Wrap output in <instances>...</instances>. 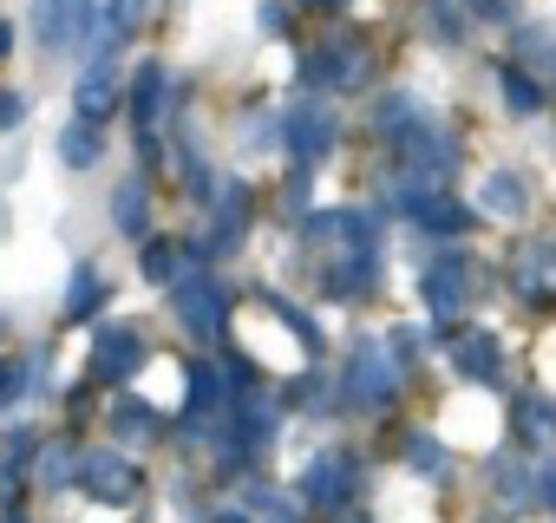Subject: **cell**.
I'll return each mask as SVG.
<instances>
[{
    "label": "cell",
    "instance_id": "obj_27",
    "mask_svg": "<svg viewBox=\"0 0 556 523\" xmlns=\"http://www.w3.org/2000/svg\"><path fill=\"white\" fill-rule=\"evenodd\" d=\"M21 118H27V99L21 92H0V131H14Z\"/></svg>",
    "mask_w": 556,
    "mask_h": 523
},
{
    "label": "cell",
    "instance_id": "obj_6",
    "mask_svg": "<svg viewBox=\"0 0 556 523\" xmlns=\"http://www.w3.org/2000/svg\"><path fill=\"white\" fill-rule=\"evenodd\" d=\"M348 490H354V464H348V458H315V464L302 471V497H308L321 516H334V510L348 503Z\"/></svg>",
    "mask_w": 556,
    "mask_h": 523
},
{
    "label": "cell",
    "instance_id": "obj_29",
    "mask_svg": "<svg viewBox=\"0 0 556 523\" xmlns=\"http://www.w3.org/2000/svg\"><path fill=\"white\" fill-rule=\"evenodd\" d=\"M8 47H14V27H8V21H0V60H8Z\"/></svg>",
    "mask_w": 556,
    "mask_h": 523
},
{
    "label": "cell",
    "instance_id": "obj_8",
    "mask_svg": "<svg viewBox=\"0 0 556 523\" xmlns=\"http://www.w3.org/2000/svg\"><path fill=\"white\" fill-rule=\"evenodd\" d=\"M112 92H118L112 53H99V60L79 73V86H73V105H79V118H105V112H112Z\"/></svg>",
    "mask_w": 556,
    "mask_h": 523
},
{
    "label": "cell",
    "instance_id": "obj_17",
    "mask_svg": "<svg viewBox=\"0 0 556 523\" xmlns=\"http://www.w3.org/2000/svg\"><path fill=\"white\" fill-rule=\"evenodd\" d=\"M517 419H523V438H530V445L556 438V406H549V399H523V406H517Z\"/></svg>",
    "mask_w": 556,
    "mask_h": 523
},
{
    "label": "cell",
    "instance_id": "obj_20",
    "mask_svg": "<svg viewBox=\"0 0 556 523\" xmlns=\"http://www.w3.org/2000/svg\"><path fill=\"white\" fill-rule=\"evenodd\" d=\"M99 295H105L99 269H79V276H73V302H66V308H73V315H92V308H99Z\"/></svg>",
    "mask_w": 556,
    "mask_h": 523
},
{
    "label": "cell",
    "instance_id": "obj_19",
    "mask_svg": "<svg viewBox=\"0 0 556 523\" xmlns=\"http://www.w3.org/2000/svg\"><path fill=\"white\" fill-rule=\"evenodd\" d=\"M413 105H419L413 92H400V99H387V105H380V131H413V125H419V112H413Z\"/></svg>",
    "mask_w": 556,
    "mask_h": 523
},
{
    "label": "cell",
    "instance_id": "obj_13",
    "mask_svg": "<svg viewBox=\"0 0 556 523\" xmlns=\"http://www.w3.org/2000/svg\"><path fill=\"white\" fill-rule=\"evenodd\" d=\"M60 157H66L73 170L99 164V118H73V125L60 131Z\"/></svg>",
    "mask_w": 556,
    "mask_h": 523
},
{
    "label": "cell",
    "instance_id": "obj_22",
    "mask_svg": "<svg viewBox=\"0 0 556 523\" xmlns=\"http://www.w3.org/2000/svg\"><path fill=\"white\" fill-rule=\"evenodd\" d=\"M523 53H530L543 73H556V34H549V27H530V34H523Z\"/></svg>",
    "mask_w": 556,
    "mask_h": 523
},
{
    "label": "cell",
    "instance_id": "obj_1",
    "mask_svg": "<svg viewBox=\"0 0 556 523\" xmlns=\"http://www.w3.org/2000/svg\"><path fill=\"white\" fill-rule=\"evenodd\" d=\"M282 138H289V157H295V164H321V157L334 151L341 125H334V112H328L321 99H302V105H289Z\"/></svg>",
    "mask_w": 556,
    "mask_h": 523
},
{
    "label": "cell",
    "instance_id": "obj_23",
    "mask_svg": "<svg viewBox=\"0 0 556 523\" xmlns=\"http://www.w3.org/2000/svg\"><path fill=\"white\" fill-rule=\"evenodd\" d=\"M144 276H151V282H170V276H177V248H170V242H151V248H144Z\"/></svg>",
    "mask_w": 556,
    "mask_h": 523
},
{
    "label": "cell",
    "instance_id": "obj_4",
    "mask_svg": "<svg viewBox=\"0 0 556 523\" xmlns=\"http://www.w3.org/2000/svg\"><path fill=\"white\" fill-rule=\"evenodd\" d=\"M92 21V0H34V34L40 47H73Z\"/></svg>",
    "mask_w": 556,
    "mask_h": 523
},
{
    "label": "cell",
    "instance_id": "obj_26",
    "mask_svg": "<svg viewBox=\"0 0 556 523\" xmlns=\"http://www.w3.org/2000/svg\"><path fill=\"white\" fill-rule=\"evenodd\" d=\"M465 8H471L478 21H510V14H517V0H465Z\"/></svg>",
    "mask_w": 556,
    "mask_h": 523
},
{
    "label": "cell",
    "instance_id": "obj_9",
    "mask_svg": "<svg viewBox=\"0 0 556 523\" xmlns=\"http://www.w3.org/2000/svg\"><path fill=\"white\" fill-rule=\"evenodd\" d=\"M92 373H99V380L138 373V334H131V328H105V334L92 341Z\"/></svg>",
    "mask_w": 556,
    "mask_h": 523
},
{
    "label": "cell",
    "instance_id": "obj_10",
    "mask_svg": "<svg viewBox=\"0 0 556 523\" xmlns=\"http://www.w3.org/2000/svg\"><path fill=\"white\" fill-rule=\"evenodd\" d=\"M478 209H484V216H523V209H530L523 177H517V170H484V183H478Z\"/></svg>",
    "mask_w": 556,
    "mask_h": 523
},
{
    "label": "cell",
    "instance_id": "obj_15",
    "mask_svg": "<svg viewBox=\"0 0 556 523\" xmlns=\"http://www.w3.org/2000/svg\"><path fill=\"white\" fill-rule=\"evenodd\" d=\"M367 282H374V248H354V255H341V269H328L334 295H361Z\"/></svg>",
    "mask_w": 556,
    "mask_h": 523
},
{
    "label": "cell",
    "instance_id": "obj_18",
    "mask_svg": "<svg viewBox=\"0 0 556 523\" xmlns=\"http://www.w3.org/2000/svg\"><path fill=\"white\" fill-rule=\"evenodd\" d=\"M138 27V0H105V53Z\"/></svg>",
    "mask_w": 556,
    "mask_h": 523
},
{
    "label": "cell",
    "instance_id": "obj_24",
    "mask_svg": "<svg viewBox=\"0 0 556 523\" xmlns=\"http://www.w3.org/2000/svg\"><path fill=\"white\" fill-rule=\"evenodd\" d=\"M27 393V360H0V406H14Z\"/></svg>",
    "mask_w": 556,
    "mask_h": 523
},
{
    "label": "cell",
    "instance_id": "obj_3",
    "mask_svg": "<svg viewBox=\"0 0 556 523\" xmlns=\"http://www.w3.org/2000/svg\"><path fill=\"white\" fill-rule=\"evenodd\" d=\"M79 484H86L99 503H131V490H138V471H131L118 451H86V458H79Z\"/></svg>",
    "mask_w": 556,
    "mask_h": 523
},
{
    "label": "cell",
    "instance_id": "obj_5",
    "mask_svg": "<svg viewBox=\"0 0 556 523\" xmlns=\"http://www.w3.org/2000/svg\"><path fill=\"white\" fill-rule=\"evenodd\" d=\"M452 367H458L471 386H497V380H504V347H497V334H452Z\"/></svg>",
    "mask_w": 556,
    "mask_h": 523
},
{
    "label": "cell",
    "instance_id": "obj_21",
    "mask_svg": "<svg viewBox=\"0 0 556 523\" xmlns=\"http://www.w3.org/2000/svg\"><path fill=\"white\" fill-rule=\"evenodd\" d=\"M406 464H413L419 477H445V458H439L432 438H413V445H406Z\"/></svg>",
    "mask_w": 556,
    "mask_h": 523
},
{
    "label": "cell",
    "instance_id": "obj_28",
    "mask_svg": "<svg viewBox=\"0 0 556 523\" xmlns=\"http://www.w3.org/2000/svg\"><path fill=\"white\" fill-rule=\"evenodd\" d=\"M210 523H255V516H249V510H216Z\"/></svg>",
    "mask_w": 556,
    "mask_h": 523
},
{
    "label": "cell",
    "instance_id": "obj_12",
    "mask_svg": "<svg viewBox=\"0 0 556 523\" xmlns=\"http://www.w3.org/2000/svg\"><path fill=\"white\" fill-rule=\"evenodd\" d=\"M308 79L315 86H361L367 79V60L354 47H321V60H308Z\"/></svg>",
    "mask_w": 556,
    "mask_h": 523
},
{
    "label": "cell",
    "instance_id": "obj_7",
    "mask_svg": "<svg viewBox=\"0 0 556 523\" xmlns=\"http://www.w3.org/2000/svg\"><path fill=\"white\" fill-rule=\"evenodd\" d=\"M177 321H184L190 334H203V341H210V334L223 328V289H216L210 276H190V282L177 289Z\"/></svg>",
    "mask_w": 556,
    "mask_h": 523
},
{
    "label": "cell",
    "instance_id": "obj_16",
    "mask_svg": "<svg viewBox=\"0 0 556 523\" xmlns=\"http://www.w3.org/2000/svg\"><path fill=\"white\" fill-rule=\"evenodd\" d=\"M144 209H151V203H144V183H125V190L112 196V222H118L125 235H144V222H151Z\"/></svg>",
    "mask_w": 556,
    "mask_h": 523
},
{
    "label": "cell",
    "instance_id": "obj_14",
    "mask_svg": "<svg viewBox=\"0 0 556 523\" xmlns=\"http://www.w3.org/2000/svg\"><path fill=\"white\" fill-rule=\"evenodd\" d=\"M497 92L510 99V112H517V118H530V112L543 105V92H536V79H530L523 66H497Z\"/></svg>",
    "mask_w": 556,
    "mask_h": 523
},
{
    "label": "cell",
    "instance_id": "obj_2",
    "mask_svg": "<svg viewBox=\"0 0 556 523\" xmlns=\"http://www.w3.org/2000/svg\"><path fill=\"white\" fill-rule=\"evenodd\" d=\"M393 354L380 347V341H361L354 347V367H348V393L361 399V406H387L393 399Z\"/></svg>",
    "mask_w": 556,
    "mask_h": 523
},
{
    "label": "cell",
    "instance_id": "obj_25",
    "mask_svg": "<svg viewBox=\"0 0 556 523\" xmlns=\"http://www.w3.org/2000/svg\"><path fill=\"white\" fill-rule=\"evenodd\" d=\"M66 477H73V451H66V445H53V451L40 458V484H66Z\"/></svg>",
    "mask_w": 556,
    "mask_h": 523
},
{
    "label": "cell",
    "instance_id": "obj_11",
    "mask_svg": "<svg viewBox=\"0 0 556 523\" xmlns=\"http://www.w3.org/2000/svg\"><path fill=\"white\" fill-rule=\"evenodd\" d=\"M426 308H432L439 321L465 308V262H458V255H452V262H439V269L426 276Z\"/></svg>",
    "mask_w": 556,
    "mask_h": 523
}]
</instances>
